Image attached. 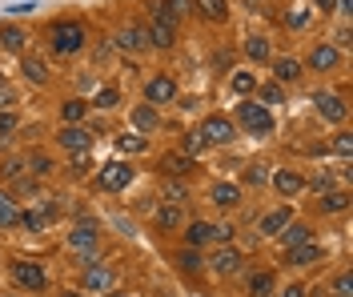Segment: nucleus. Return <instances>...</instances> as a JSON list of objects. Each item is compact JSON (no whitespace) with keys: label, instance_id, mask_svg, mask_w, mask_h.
Instances as JSON below:
<instances>
[{"label":"nucleus","instance_id":"f257e3e1","mask_svg":"<svg viewBox=\"0 0 353 297\" xmlns=\"http://www.w3.org/2000/svg\"><path fill=\"white\" fill-rule=\"evenodd\" d=\"M48 48H52V57H77L81 48H85V24L81 21H57L48 28Z\"/></svg>","mask_w":353,"mask_h":297},{"label":"nucleus","instance_id":"f03ea898","mask_svg":"<svg viewBox=\"0 0 353 297\" xmlns=\"http://www.w3.org/2000/svg\"><path fill=\"white\" fill-rule=\"evenodd\" d=\"M233 125H241L249 137H269V133H273V113H269L265 105H257V101H241Z\"/></svg>","mask_w":353,"mask_h":297},{"label":"nucleus","instance_id":"7ed1b4c3","mask_svg":"<svg viewBox=\"0 0 353 297\" xmlns=\"http://www.w3.org/2000/svg\"><path fill=\"white\" fill-rule=\"evenodd\" d=\"M145 32H149V45L153 48H169L176 41V17L165 4H153V17L145 24Z\"/></svg>","mask_w":353,"mask_h":297},{"label":"nucleus","instance_id":"20e7f679","mask_svg":"<svg viewBox=\"0 0 353 297\" xmlns=\"http://www.w3.org/2000/svg\"><path fill=\"white\" fill-rule=\"evenodd\" d=\"M185 229V245L189 249H205V245H213V241H229L233 237V229L229 225H213V221H189Z\"/></svg>","mask_w":353,"mask_h":297},{"label":"nucleus","instance_id":"39448f33","mask_svg":"<svg viewBox=\"0 0 353 297\" xmlns=\"http://www.w3.org/2000/svg\"><path fill=\"white\" fill-rule=\"evenodd\" d=\"M12 281L21 285V289H28V294H44L48 289V274H44L41 261H12Z\"/></svg>","mask_w":353,"mask_h":297},{"label":"nucleus","instance_id":"423d86ee","mask_svg":"<svg viewBox=\"0 0 353 297\" xmlns=\"http://www.w3.org/2000/svg\"><path fill=\"white\" fill-rule=\"evenodd\" d=\"M197 137L205 141V145H229V141H237V125H233L229 116L213 113V116H205V121H201Z\"/></svg>","mask_w":353,"mask_h":297},{"label":"nucleus","instance_id":"0eeeda50","mask_svg":"<svg viewBox=\"0 0 353 297\" xmlns=\"http://www.w3.org/2000/svg\"><path fill=\"white\" fill-rule=\"evenodd\" d=\"M132 173H137V169H132L129 161H109V165L101 169V177H97V185H101L105 193H121L125 185H132Z\"/></svg>","mask_w":353,"mask_h":297},{"label":"nucleus","instance_id":"6e6552de","mask_svg":"<svg viewBox=\"0 0 353 297\" xmlns=\"http://www.w3.org/2000/svg\"><path fill=\"white\" fill-rule=\"evenodd\" d=\"M57 141H61L65 153H77V157H85L88 149H92V133H88L85 125H65V129L57 133Z\"/></svg>","mask_w":353,"mask_h":297},{"label":"nucleus","instance_id":"1a4fd4ad","mask_svg":"<svg viewBox=\"0 0 353 297\" xmlns=\"http://www.w3.org/2000/svg\"><path fill=\"white\" fill-rule=\"evenodd\" d=\"M97 245H101V229L92 221H81V225L68 229V249L72 253H92Z\"/></svg>","mask_w":353,"mask_h":297},{"label":"nucleus","instance_id":"9d476101","mask_svg":"<svg viewBox=\"0 0 353 297\" xmlns=\"http://www.w3.org/2000/svg\"><path fill=\"white\" fill-rule=\"evenodd\" d=\"M145 101H149V105H173L176 101V81L173 76H165V72H161V76H153V81H149V85H145Z\"/></svg>","mask_w":353,"mask_h":297},{"label":"nucleus","instance_id":"9b49d317","mask_svg":"<svg viewBox=\"0 0 353 297\" xmlns=\"http://www.w3.org/2000/svg\"><path fill=\"white\" fill-rule=\"evenodd\" d=\"M241 253L233 249V245H221L217 253H213V257H209V269H213V274L217 277H233V274H241Z\"/></svg>","mask_w":353,"mask_h":297},{"label":"nucleus","instance_id":"f8f14e48","mask_svg":"<svg viewBox=\"0 0 353 297\" xmlns=\"http://www.w3.org/2000/svg\"><path fill=\"white\" fill-rule=\"evenodd\" d=\"M313 105H317V113L325 116V121H333V125H341V121L350 116V105H345L341 96H333V92H317Z\"/></svg>","mask_w":353,"mask_h":297},{"label":"nucleus","instance_id":"ddd939ff","mask_svg":"<svg viewBox=\"0 0 353 297\" xmlns=\"http://www.w3.org/2000/svg\"><path fill=\"white\" fill-rule=\"evenodd\" d=\"M305 65L313 72H333L337 65H341V48H337V45H317L313 52H309Z\"/></svg>","mask_w":353,"mask_h":297},{"label":"nucleus","instance_id":"4468645a","mask_svg":"<svg viewBox=\"0 0 353 297\" xmlns=\"http://www.w3.org/2000/svg\"><path fill=\"white\" fill-rule=\"evenodd\" d=\"M285 257H289V265H301V269H309V265L325 261V245L305 241V245H297V249H285Z\"/></svg>","mask_w":353,"mask_h":297},{"label":"nucleus","instance_id":"2eb2a0df","mask_svg":"<svg viewBox=\"0 0 353 297\" xmlns=\"http://www.w3.org/2000/svg\"><path fill=\"white\" fill-rule=\"evenodd\" d=\"M209 201L221 209H233V205H241V185H233V181H213L209 185Z\"/></svg>","mask_w":353,"mask_h":297},{"label":"nucleus","instance_id":"dca6fc26","mask_svg":"<svg viewBox=\"0 0 353 297\" xmlns=\"http://www.w3.org/2000/svg\"><path fill=\"white\" fill-rule=\"evenodd\" d=\"M305 185H309V181L297 173V169H277V173H273V189H277L281 197H297Z\"/></svg>","mask_w":353,"mask_h":297},{"label":"nucleus","instance_id":"f3484780","mask_svg":"<svg viewBox=\"0 0 353 297\" xmlns=\"http://www.w3.org/2000/svg\"><path fill=\"white\" fill-rule=\"evenodd\" d=\"M112 269L109 265H85V289H92V294H109L112 289Z\"/></svg>","mask_w":353,"mask_h":297},{"label":"nucleus","instance_id":"a211bd4d","mask_svg":"<svg viewBox=\"0 0 353 297\" xmlns=\"http://www.w3.org/2000/svg\"><path fill=\"white\" fill-rule=\"evenodd\" d=\"M193 8H197L201 21H209V24L229 21V0H193Z\"/></svg>","mask_w":353,"mask_h":297},{"label":"nucleus","instance_id":"6ab92c4d","mask_svg":"<svg viewBox=\"0 0 353 297\" xmlns=\"http://www.w3.org/2000/svg\"><path fill=\"white\" fill-rule=\"evenodd\" d=\"M293 221V209L289 205H281V209H273V213H265L261 217V225H257V233H265V237H277L281 229Z\"/></svg>","mask_w":353,"mask_h":297},{"label":"nucleus","instance_id":"aec40b11","mask_svg":"<svg viewBox=\"0 0 353 297\" xmlns=\"http://www.w3.org/2000/svg\"><path fill=\"white\" fill-rule=\"evenodd\" d=\"M277 237H281V245H285V249H297V245H305V241H313V229H309L305 221H289V225L281 229Z\"/></svg>","mask_w":353,"mask_h":297},{"label":"nucleus","instance_id":"412c9836","mask_svg":"<svg viewBox=\"0 0 353 297\" xmlns=\"http://www.w3.org/2000/svg\"><path fill=\"white\" fill-rule=\"evenodd\" d=\"M301 76V61L297 57H277L273 61V81L277 85H289V81H297Z\"/></svg>","mask_w":353,"mask_h":297},{"label":"nucleus","instance_id":"4be33fe9","mask_svg":"<svg viewBox=\"0 0 353 297\" xmlns=\"http://www.w3.org/2000/svg\"><path fill=\"white\" fill-rule=\"evenodd\" d=\"M189 169H197V165H193V157H185V153H165L161 157V173L165 177H185Z\"/></svg>","mask_w":353,"mask_h":297},{"label":"nucleus","instance_id":"5701e85b","mask_svg":"<svg viewBox=\"0 0 353 297\" xmlns=\"http://www.w3.org/2000/svg\"><path fill=\"white\" fill-rule=\"evenodd\" d=\"M273 285H277V277H273V269H257V274H249V297H269L273 294Z\"/></svg>","mask_w":353,"mask_h":297},{"label":"nucleus","instance_id":"b1692460","mask_svg":"<svg viewBox=\"0 0 353 297\" xmlns=\"http://www.w3.org/2000/svg\"><path fill=\"white\" fill-rule=\"evenodd\" d=\"M12 225H21V205L12 201L8 189H0V229H12Z\"/></svg>","mask_w":353,"mask_h":297},{"label":"nucleus","instance_id":"393cba45","mask_svg":"<svg viewBox=\"0 0 353 297\" xmlns=\"http://www.w3.org/2000/svg\"><path fill=\"white\" fill-rule=\"evenodd\" d=\"M52 217H57V209H52V205H48V209H28V213L21 209V225L28 229V233H41Z\"/></svg>","mask_w":353,"mask_h":297},{"label":"nucleus","instance_id":"a878e982","mask_svg":"<svg viewBox=\"0 0 353 297\" xmlns=\"http://www.w3.org/2000/svg\"><path fill=\"white\" fill-rule=\"evenodd\" d=\"M157 125H161V116H157L153 105H137V109H132V129H137V133H153Z\"/></svg>","mask_w":353,"mask_h":297},{"label":"nucleus","instance_id":"bb28decb","mask_svg":"<svg viewBox=\"0 0 353 297\" xmlns=\"http://www.w3.org/2000/svg\"><path fill=\"white\" fill-rule=\"evenodd\" d=\"M121 48H145L149 45V32H145V24H129V28H121V41H117Z\"/></svg>","mask_w":353,"mask_h":297},{"label":"nucleus","instance_id":"cd10ccee","mask_svg":"<svg viewBox=\"0 0 353 297\" xmlns=\"http://www.w3.org/2000/svg\"><path fill=\"white\" fill-rule=\"evenodd\" d=\"M245 57L249 61H273V48L265 37H245Z\"/></svg>","mask_w":353,"mask_h":297},{"label":"nucleus","instance_id":"c85d7f7f","mask_svg":"<svg viewBox=\"0 0 353 297\" xmlns=\"http://www.w3.org/2000/svg\"><path fill=\"white\" fill-rule=\"evenodd\" d=\"M85 113H88V101H81V96H68L65 105H61V121L65 125H77Z\"/></svg>","mask_w":353,"mask_h":297},{"label":"nucleus","instance_id":"c756f323","mask_svg":"<svg viewBox=\"0 0 353 297\" xmlns=\"http://www.w3.org/2000/svg\"><path fill=\"white\" fill-rule=\"evenodd\" d=\"M157 225H161V229H181V225H185L181 205H161V209H157Z\"/></svg>","mask_w":353,"mask_h":297},{"label":"nucleus","instance_id":"7c9ffc66","mask_svg":"<svg viewBox=\"0 0 353 297\" xmlns=\"http://www.w3.org/2000/svg\"><path fill=\"white\" fill-rule=\"evenodd\" d=\"M24 41H28V37H24L17 24L0 28V45H4V52H24Z\"/></svg>","mask_w":353,"mask_h":297},{"label":"nucleus","instance_id":"2f4dec72","mask_svg":"<svg viewBox=\"0 0 353 297\" xmlns=\"http://www.w3.org/2000/svg\"><path fill=\"white\" fill-rule=\"evenodd\" d=\"M24 76H28V81H32V85H44V81H48V65H44L41 57H24Z\"/></svg>","mask_w":353,"mask_h":297},{"label":"nucleus","instance_id":"473e14b6","mask_svg":"<svg viewBox=\"0 0 353 297\" xmlns=\"http://www.w3.org/2000/svg\"><path fill=\"white\" fill-rule=\"evenodd\" d=\"M176 265H181L185 274H197L201 265H205V253H201V249H189V245H185V249L176 253Z\"/></svg>","mask_w":353,"mask_h":297},{"label":"nucleus","instance_id":"72a5a7b5","mask_svg":"<svg viewBox=\"0 0 353 297\" xmlns=\"http://www.w3.org/2000/svg\"><path fill=\"white\" fill-rule=\"evenodd\" d=\"M257 89H261V101H257V105H265V109L285 101V85H277V81H265V85H257Z\"/></svg>","mask_w":353,"mask_h":297},{"label":"nucleus","instance_id":"f704fd0d","mask_svg":"<svg viewBox=\"0 0 353 297\" xmlns=\"http://www.w3.org/2000/svg\"><path fill=\"white\" fill-rule=\"evenodd\" d=\"M229 89L237 92V96H249V92L257 89V76H253V72H233V81H229Z\"/></svg>","mask_w":353,"mask_h":297},{"label":"nucleus","instance_id":"c9c22d12","mask_svg":"<svg viewBox=\"0 0 353 297\" xmlns=\"http://www.w3.org/2000/svg\"><path fill=\"white\" fill-rule=\"evenodd\" d=\"M117 101H121V89H117V85H101L97 96H92V105H97V109H112Z\"/></svg>","mask_w":353,"mask_h":297},{"label":"nucleus","instance_id":"e433bc0d","mask_svg":"<svg viewBox=\"0 0 353 297\" xmlns=\"http://www.w3.org/2000/svg\"><path fill=\"white\" fill-rule=\"evenodd\" d=\"M350 209V193H321V213H341Z\"/></svg>","mask_w":353,"mask_h":297},{"label":"nucleus","instance_id":"4c0bfd02","mask_svg":"<svg viewBox=\"0 0 353 297\" xmlns=\"http://www.w3.org/2000/svg\"><path fill=\"white\" fill-rule=\"evenodd\" d=\"M165 197H169V205H181V201H185V185H181V177H165Z\"/></svg>","mask_w":353,"mask_h":297},{"label":"nucleus","instance_id":"58836bf2","mask_svg":"<svg viewBox=\"0 0 353 297\" xmlns=\"http://www.w3.org/2000/svg\"><path fill=\"white\" fill-rule=\"evenodd\" d=\"M333 297H353V277H350V269H341V274L333 277Z\"/></svg>","mask_w":353,"mask_h":297},{"label":"nucleus","instance_id":"ea45409f","mask_svg":"<svg viewBox=\"0 0 353 297\" xmlns=\"http://www.w3.org/2000/svg\"><path fill=\"white\" fill-rule=\"evenodd\" d=\"M28 165H32V173H37V177L52 173V157H48V153H32V157H28Z\"/></svg>","mask_w":353,"mask_h":297},{"label":"nucleus","instance_id":"a19ab883","mask_svg":"<svg viewBox=\"0 0 353 297\" xmlns=\"http://www.w3.org/2000/svg\"><path fill=\"white\" fill-rule=\"evenodd\" d=\"M145 145H149L145 137H137V133H129V137H121V153H145Z\"/></svg>","mask_w":353,"mask_h":297},{"label":"nucleus","instance_id":"79ce46f5","mask_svg":"<svg viewBox=\"0 0 353 297\" xmlns=\"http://www.w3.org/2000/svg\"><path fill=\"white\" fill-rule=\"evenodd\" d=\"M12 133H17V113H4L0 109V141H8Z\"/></svg>","mask_w":353,"mask_h":297},{"label":"nucleus","instance_id":"37998d69","mask_svg":"<svg viewBox=\"0 0 353 297\" xmlns=\"http://www.w3.org/2000/svg\"><path fill=\"white\" fill-rule=\"evenodd\" d=\"M265 169H269V165H249V169H245V181H249V185H265V181H269V173H265Z\"/></svg>","mask_w":353,"mask_h":297},{"label":"nucleus","instance_id":"c03bdc74","mask_svg":"<svg viewBox=\"0 0 353 297\" xmlns=\"http://www.w3.org/2000/svg\"><path fill=\"white\" fill-rule=\"evenodd\" d=\"M205 149H209V145H205L197 133H189V137H185V157H193V153H205Z\"/></svg>","mask_w":353,"mask_h":297},{"label":"nucleus","instance_id":"a18cd8bd","mask_svg":"<svg viewBox=\"0 0 353 297\" xmlns=\"http://www.w3.org/2000/svg\"><path fill=\"white\" fill-rule=\"evenodd\" d=\"M333 149H337L341 157H350V153H353V137H350V133H337V141H333Z\"/></svg>","mask_w":353,"mask_h":297},{"label":"nucleus","instance_id":"49530a36","mask_svg":"<svg viewBox=\"0 0 353 297\" xmlns=\"http://www.w3.org/2000/svg\"><path fill=\"white\" fill-rule=\"evenodd\" d=\"M330 185H333V177H330V173H321V177L313 181V189H321V193H330Z\"/></svg>","mask_w":353,"mask_h":297},{"label":"nucleus","instance_id":"de8ad7c7","mask_svg":"<svg viewBox=\"0 0 353 297\" xmlns=\"http://www.w3.org/2000/svg\"><path fill=\"white\" fill-rule=\"evenodd\" d=\"M72 173H77V177H85V173H88V161H85V157H77V165H72Z\"/></svg>","mask_w":353,"mask_h":297},{"label":"nucleus","instance_id":"09e8293b","mask_svg":"<svg viewBox=\"0 0 353 297\" xmlns=\"http://www.w3.org/2000/svg\"><path fill=\"white\" fill-rule=\"evenodd\" d=\"M337 8H341V12H350V8H353V0H337Z\"/></svg>","mask_w":353,"mask_h":297},{"label":"nucleus","instance_id":"8fccbe9b","mask_svg":"<svg viewBox=\"0 0 353 297\" xmlns=\"http://www.w3.org/2000/svg\"><path fill=\"white\" fill-rule=\"evenodd\" d=\"M61 297H85V294H81V289H65Z\"/></svg>","mask_w":353,"mask_h":297},{"label":"nucleus","instance_id":"3c124183","mask_svg":"<svg viewBox=\"0 0 353 297\" xmlns=\"http://www.w3.org/2000/svg\"><path fill=\"white\" fill-rule=\"evenodd\" d=\"M317 4H321V8H325V12H330V8H333V0H317Z\"/></svg>","mask_w":353,"mask_h":297},{"label":"nucleus","instance_id":"603ef678","mask_svg":"<svg viewBox=\"0 0 353 297\" xmlns=\"http://www.w3.org/2000/svg\"><path fill=\"white\" fill-rule=\"evenodd\" d=\"M321 297H333V294H325V289H321Z\"/></svg>","mask_w":353,"mask_h":297},{"label":"nucleus","instance_id":"864d4df0","mask_svg":"<svg viewBox=\"0 0 353 297\" xmlns=\"http://www.w3.org/2000/svg\"><path fill=\"white\" fill-rule=\"evenodd\" d=\"M109 297H125V294H109Z\"/></svg>","mask_w":353,"mask_h":297},{"label":"nucleus","instance_id":"5fc2aeb1","mask_svg":"<svg viewBox=\"0 0 353 297\" xmlns=\"http://www.w3.org/2000/svg\"><path fill=\"white\" fill-rule=\"evenodd\" d=\"M0 297H12V294H0Z\"/></svg>","mask_w":353,"mask_h":297}]
</instances>
